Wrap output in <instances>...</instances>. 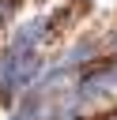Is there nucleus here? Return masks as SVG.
Returning a JSON list of instances; mask_svg holds the SVG:
<instances>
[{"instance_id": "f257e3e1", "label": "nucleus", "mask_w": 117, "mask_h": 120, "mask_svg": "<svg viewBox=\"0 0 117 120\" xmlns=\"http://www.w3.org/2000/svg\"><path fill=\"white\" fill-rule=\"evenodd\" d=\"M49 71V60L42 52H0V101L23 98L42 82Z\"/></svg>"}, {"instance_id": "f03ea898", "label": "nucleus", "mask_w": 117, "mask_h": 120, "mask_svg": "<svg viewBox=\"0 0 117 120\" xmlns=\"http://www.w3.org/2000/svg\"><path fill=\"white\" fill-rule=\"evenodd\" d=\"M49 34H53V15H34V19H26L23 26L11 30L4 52H38V45H42Z\"/></svg>"}, {"instance_id": "7ed1b4c3", "label": "nucleus", "mask_w": 117, "mask_h": 120, "mask_svg": "<svg viewBox=\"0 0 117 120\" xmlns=\"http://www.w3.org/2000/svg\"><path fill=\"white\" fill-rule=\"evenodd\" d=\"M109 49H113V56H117V30L109 34Z\"/></svg>"}, {"instance_id": "20e7f679", "label": "nucleus", "mask_w": 117, "mask_h": 120, "mask_svg": "<svg viewBox=\"0 0 117 120\" xmlns=\"http://www.w3.org/2000/svg\"><path fill=\"white\" fill-rule=\"evenodd\" d=\"M0 26H4V19H0Z\"/></svg>"}]
</instances>
